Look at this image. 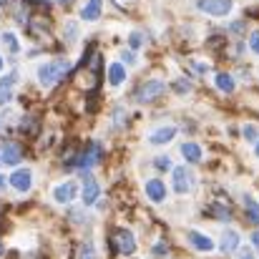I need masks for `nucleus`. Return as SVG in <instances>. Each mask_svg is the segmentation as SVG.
<instances>
[{
  "label": "nucleus",
  "instance_id": "4468645a",
  "mask_svg": "<svg viewBox=\"0 0 259 259\" xmlns=\"http://www.w3.org/2000/svg\"><path fill=\"white\" fill-rule=\"evenodd\" d=\"M174 136H176V128H174V126H164V128H156V131L149 136V141L161 146V144H169Z\"/></svg>",
  "mask_w": 259,
  "mask_h": 259
},
{
  "label": "nucleus",
  "instance_id": "1a4fd4ad",
  "mask_svg": "<svg viewBox=\"0 0 259 259\" xmlns=\"http://www.w3.org/2000/svg\"><path fill=\"white\" fill-rule=\"evenodd\" d=\"M146 196L151 199V201H164L166 199V186H164V181L161 179H151L149 184H146Z\"/></svg>",
  "mask_w": 259,
  "mask_h": 259
},
{
  "label": "nucleus",
  "instance_id": "7c9ffc66",
  "mask_svg": "<svg viewBox=\"0 0 259 259\" xmlns=\"http://www.w3.org/2000/svg\"><path fill=\"white\" fill-rule=\"evenodd\" d=\"M252 244L259 249V232H254V234H252Z\"/></svg>",
  "mask_w": 259,
  "mask_h": 259
},
{
  "label": "nucleus",
  "instance_id": "c756f323",
  "mask_svg": "<svg viewBox=\"0 0 259 259\" xmlns=\"http://www.w3.org/2000/svg\"><path fill=\"white\" fill-rule=\"evenodd\" d=\"M194 71H196V73H206V66H204V63H196Z\"/></svg>",
  "mask_w": 259,
  "mask_h": 259
},
{
  "label": "nucleus",
  "instance_id": "4c0bfd02",
  "mask_svg": "<svg viewBox=\"0 0 259 259\" xmlns=\"http://www.w3.org/2000/svg\"><path fill=\"white\" fill-rule=\"evenodd\" d=\"M257 156H259V144H257Z\"/></svg>",
  "mask_w": 259,
  "mask_h": 259
},
{
  "label": "nucleus",
  "instance_id": "72a5a7b5",
  "mask_svg": "<svg viewBox=\"0 0 259 259\" xmlns=\"http://www.w3.org/2000/svg\"><path fill=\"white\" fill-rule=\"evenodd\" d=\"M5 189V176H0V191Z\"/></svg>",
  "mask_w": 259,
  "mask_h": 259
},
{
  "label": "nucleus",
  "instance_id": "9b49d317",
  "mask_svg": "<svg viewBox=\"0 0 259 259\" xmlns=\"http://www.w3.org/2000/svg\"><path fill=\"white\" fill-rule=\"evenodd\" d=\"M20 159H23V149H20L18 144H13V141L3 144V161H5V164L15 166V164H18Z\"/></svg>",
  "mask_w": 259,
  "mask_h": 259
},
{
  "label": "nucleus",
  "instance_id": "6ab92c4d",
  "mask_svg": "<svg viewBox=\"0 0 259 259\" xmlns=\"http://www.w3.org/2000/svg\"><path fill=\"white\" fill-rule=\"evenodd\" d=\"M217 88L224 91V93H232L234 91V78L229 73H217Z\"/></svg>",
  "mask_w": 259,
  "mask_h": 259
},
{
  "label": "nucleus",
  "instance_id": "bb28decb",
  "mask_svg": "<svg viewBox=\"0 0 259 259\" xmlns=\"http://www.w3.org/2000/svg\"><path fill=\"white\" fill-rule=\"evenodd\" d=\"M174 91H176V93H186V91H189V81H176V83H174Z\"/></svg>",
  "mask_w": 259,
  "mask_h": 259
},
{
  "label": "nucleus",
  "instance_id": "2eb2a0df",
  "mask_svg": "<svg viewBox=\"0 0 259 259\" xmlns=\"http://www.w3.org/2000/svg\"><path fill=\"white\" fill-rule=\"evenodd\" d=\"M239 247V234L237 232H232V229H227L224 234H222V252H234Z\"/></svg>",
  "mask_w": 259,
  "mask_h": 259
},
{
  "label": "nucleus",
  "instance_id": "0eeeda50",
  "mask_svg": "<svg viewBox=\"0 0 259 259\" xmlns=\"http://www.w3.org/2000/svg\"><path fill=\"white\" fill-rule=\"evenodd\" d=\"M10 186H13L15 191L25 194V191L33 186V174H30V169H18V171L10 174Z\"/></svg>",
  "mask_w": 259,
  "mask_h": 259
},
{
  "label": "nucleus",
  "instance_id": "2f4dec72",
  "mask_svg": "<svg viewBox=\"0 0 259 259\" xmlns=\"http://www.w3.org/2000/svg\"><path fill=\"white\" fill-rule=\"evenodd\" d=\"M242 28H244L242 23H232V30H237V33H242Z\"/></svg>",
  "mask_w": 259,
  "mask_h": 259
},
{
  "label": "nucleus",
  "instance_id": "9d476101",
  "mask_svg": "<svg viewBox=\"0 0 259 259\" xmlns=\"http://www.w3.org/2000/svg\"><path fill=\"white\" fill-rule=\"evenodd\" d=\"M73 196H76V184L73 181H66V184H61V186L53 189V199L58 204H68Z\"/></svg>",
  "mask_w": 259,
  "mask_h": 259
},
{
  "label": "nucleus",
  "instance_id": "393cba45",
  "mask_svg": "<svg viewBox=\"0 0 259 259\" xmlns=\"http://www.w3.org/2000/svg\"><path fill=\"white\" fill-rule=\"evenodd\" d=\"M249 46H252V51L259 56V30H254V33L249 35Z\"/></svg>",
  "mask_w": 259,
  "mask_h": 259
},
{
  "label": "nucleus",
  "instance_id": "20e7f679",
  "mask_svg": "<svg viewBox=\"0 0 259 259\" xmlns=\"http://www.w3.org/2000/svg\"><path fill=\"white\" fill-rule=\"evenodd\" d=\"M161 93H164V83H161V81H146L144 86L136 88L134 98H136L139 103H151V101H156Z\"/></svg>",
  "mask_w": 259,
  "mask_h": 259
},
{
  "label": "nucleus",
  "instance_id": "f8f14e48",
  "mask_svg": "<svg viewBox=\"0 0 259 259\" xmlns=\"http://www.w3.org/2000/svg\"><path fill=\"white\" fill-rule=\"evenodd\" d=\"M189 242H191V247L199 249V252H211V249H214V242H211L209 237L199 234V232H189Z\"/></svg>",
  "mask_w": 259,
  "mask_h": 259
},
{
  "label": "nucleus",
  "instance_id": "f03ea898",
  "mask_svg": "<svg viewBox=\"0 0 259 259\" xmlns=\"http://www.w3.org/2000/svg\"><path fill=\"white\" fill-rule=\"evenodd\" d=\"M101 156H103V149H101L98 144H86V146L78 151V156H76V166H73V169L86 171V169L96 166V164L101 161Z\"/></svg>",
  "mask_w": 259,
  "mask_h": 259
},
{
  "label": "nucleus",
  "instance_id": "4be33fe9",
  "mask_svg": "<svg viewBox=\"0 0 259 259\" xmlns=\"http://www.w3.org/2000/svg\"><path fill=\"white\" fill-rule=\"evenodd\" d=\"M78 259H96V249H93L88 242H83V244L78 247Z\"/></svg>",
  "mask_w": 259,
  "mask_h": 259
},
{
  "label": "nucleus",
  "instance_id": "f704fd0d",
  "mask_svg": "<svg viewBox=\"0 0 259 259\" xmlns=\"http://www.w3.org/2000/svg\"><path fill=\"white\" fill-rule=\"evenodd\" d=\"M56 3H58V5H68L71 0H56Z\"/></svg>",
  "mask_w": 259,
  "mask_h": 259
},
{
  "label": "nucleus",
  "instance_id": "dca6fc26",
  "mask_svg": "<svg viewBox=\"0 0 259 259\" xmlns=\"http://www.w3.org/2000/svg\"><path fill=\"white\" fill-rule=\"evenodd\" d=\"M181 154H184V159L186 161H191V164H196V161H201V146L199 144H184L181 146Z\"/></svg>",
  "mask_w": 259,
  "mask_h": 259
},
{
  "label": "nucleus",
  "instance_id": "a878e982",
  "mask_svg": "<svg viewBox=\"0 0 259 259\" xmlns=\"http://www.w3.org/2000/svg\"><path fill=\"white\" fill-rule=\"evenodd\" d=\"M166 252H169V249H166V244H164V242H159V244H154V254H156V257H164Z\"/></svg>",
  "mask_w": 259,
  "mask_h": 259
},
{
  "label": "nucleus",
  "instance_id": "ddd939ff",
  "mask_svg": "<svg viewBox=\"0 0 259 259\" xmlns=\"http://www.w3.org/2000/svg\"><path fill=\"white\" fill-rule=\"evenodd\" d=\"M98 194H101V186H98V181H96V179H86V184H83V204H86V206L96 204Z\"/></svg>",
  "mask_w": 259,
  "mask_h": 259
},
{
  "label": "nucleus",
  "instance_id": "473e14b6",
  "mask_svg": "<svg viewBox=\"0 0 259 259\" xmlns=\"http://www.w3.org/2000/svg\"><path fill=\"white\" fill-rule=\"evenodd\" d=\"M239 259H254V254H252V252H242V257Z\"/></svg>",
  "mask_w": 259,
  "mask_h": 259
},
{
  "label": "nucleus",
  "instance_id": "423d86ee",
  "mask_svg": "<svg viewBox=\"0 0 259 259\" xmlns=\"http://www.w3.org/2000/svg\"><path fill=\"white\" fill-rule=\"evenodd\" d=\"M196 5L209 15H227L232 10V0H199Z\"/></svg>",
  "mask_w": 259,
  "mask_h": 259
},
{
  "label": "nucleus",
  "instance_id": "7ed1b4c3",
  "mask_svg": "<svg viewBox=\"0 0 259 259\" xmlns=\"http://www.w3.org/2000/svg\"><path fill=\"white\" fill-rule=\"evenodd\" d=\"M111 242H113V249L118 254H134V249H136V239L128 229H116Z\"/></svg>",
  "mask_w": 259,
  "mask_h": 259
},
{
  "label": "nucleus",
  "instance_id": "c9c22d12",
  "mask_svg": "<svg viewBox=\"0 0 259 259\" xmlns=\"http://www.w3.org/2000/svg\"><path fill=\"white\" fill-rule=\"evenodd\" d=\"M0 257H3V242H0Z\"/></svg>",
  "mask_w": 259,
  "mask_h": 259
},
{
  "label": "nucleus",
  "instance_id": "5701e85b",
  "mask_svg": "<svg viewBox=\"0 0 259 259\" xmlns=\"http://www.w3.org/2000/svg\"><path fill=\"white\" fill-rule=\"evenodd\" d=\"M3 43H5V46H8V51H13V53L20 48V43H18V38H15L13 33H3Z\"/></svg>",
  "mask_w": 259,
  "mask_h": 259
},
{
  "label": "nucleus",
  "instance_id": "412c9836",
  "mask_svg": "<svg viewBox=\"0 0 259 259\" xmlns=\"http://www.w3.org/2000/svg\"><path fill=\"white\" fill-rule=\"evenodd\" d=\"M244 201H247V214H249V219H252L254 224H259V204H254L249 196H247Z\"/></svg>",
  "mask_w": 259,
  "mask_h": 259
},
{
  "label": "nucleus",
  "instance_id": "39448f33",
  "mask_svg": "<svg viewBox=\"0 0 259 259\" xmlns=\"http://www.w3.org/2000/svg\"><path fill=\"white\" fill-rule=\"evenodd\" d=\"M174 189H176V194H186V191L194 189V176H191V171L186 166H176L174 169Z\"/></svg>",
  "mask_w": 259,
  "mask_h": 259
},
{
  "label": "nucleus",
  "instance_id": "cd10ccee",
  "mask_svg": "<svg viewBox=\"0 0 259 259\" xmlns=\"http://www.w3.org/2000/svg\"><path fill=\"white\" fill-rule=\"evenodd\" d=\"M156 169H159V171H166V169H169V159H166V156L156 159Z\"/></svg>",
  "mask_w": 259,
  "mask_h": 259
},
{
  "label": "nucleus",
  "instance_id": "b1692460",
  "mask_svg": "<svg viewBox=\"0 0 259 259\" xmlns=\"http://www.w3.org/2000/svg\"><path fill=\"white\" fill-rule=\"evenodd\" d=\"M131 48H141V43H144V35L141 33H131Z\"/></svg>",
  "mask_w": 259,
  "mask_h": 259
},
{
  "label": "nucleus",
  "instance_id": "f257e3e1",
  "mask_svg": "<svg viewBox=\"0 0 259 259\" xmlns=\"http://www.w3.org/2000/svg\"><path fill=\"white\" fill-rule=\"evenodd\" d=\"M68 71V61H51V63H46V66H40L38 68V81L43 83V86H56L58 83V78L63 76Z\"/></svg>",
  "mask_w": 259,
  "mask_h": 259
},
{
  "label": "nucleus",
  "instance_id": "e433bc0d",
  "mask_svg": "<svg viewBox=\"0 0 259 259\" xmlns=\"http://www.w3.org/2000/svg\"><path fill=\"white\" fill-rule=\"evenodd\" d=\"M0 68H3V58H0Z\"/></svg>",
  "mask_w": 259,
  "mask_h": 259
},
{
  "label": "nucleus",
  "instance_id": "a211bd4d",
  "mask_svg": "<svg viewBox=\"0 0 259 259\" xmlns=\"http://www.w3.org/2000/svg\"><path fill=\"white\" fill-rule=\"evenodd\" d=\"M101 5H103V0H88V5L81 10V18L83 20H96L101 15Z\"/></svg>",
  "mask_w": 259,
  "mask_h": 259
},
{
  "label": "nucleus",
  "instance_id": "c85d7f7f",
  "mask_svg": "<svg viewBox=\"0 0 259 259\" xmlns=\"http://www.w3.org/2000/svg\"><path fill=\"white\" fill-rule=\"evenodd\" d=\"M244 136H247L249 141H254V139H257V128H254V126H247V128H244Z\"/></svg>",
  "mask_w": 259,
  "mask_h": 259
},
{
  "label": "nucleus",
  "instance_id": "f3484780",
  "mask_svg": "<svg viewBox=\"0 0 259 259\" xmlns=\"http://www.w3.org/2000/svg\"><path fill=\"white\" fill-rule=\"evenodd\" d=\"M123 81H126V68L121 63H113L111 71H108V83L111 86H121Z\"/></svg>",
  "mask_w": 259,
  "mask_h": 259
},
{
  "label": "nucleus",
  "instance_id": "6e6552de",
  "mask_svg": "<svg viewBox=\"0 0 259 259\" xmlns=\"http://www.w3.org/2000/svg\"><path fill=\"white\" fill-rule=\"evenodd\" d=\"M15 83H18V71H13L5 78H0V106H5L13 98V86Z\"/></svg>",
  "mask_w": 259,
  "mask_h": 259
},
{
  "label": "nucleus",
  "instance_id": "aec40b11",
  "mask_svg": "<svg viewBox=\"0 0 259 259\" xmlns=\"http://www.w3.org/2000/svg\"><path fill=\"white\" fill-rule=\"evenodd\" d=\"M211 214H214L217 219H222V222H229V217H232V211H229L227 206H222V204H214V206H211Z\"/></svg>",
  "mask_w": 259,
  "mask_h": 259
}]
</instances>
